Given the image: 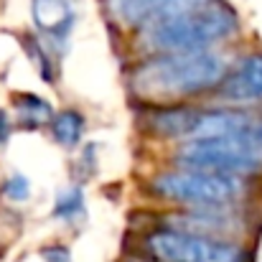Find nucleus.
I'll list each match as a JSON object with an SVG mask.
<instances>
[{"instance_id": "nucleus-14", "label": "nucleus", "mask_w": 262, "mask_h": 262, "mask_svg": "<svg viewBox=\"0 0 262 262\" xmlns=\"http://www.w3.org/2000/svg\"><path fill=\"white\" fill-rule=\"evenodd\" d=\"M23 43H26V51H28L31 61L36 64V69H38L41 79H43V82H54V64H51L49 51L43 49V43H41L38 38H33V36H28Z\"/></svg>"}, {"instance_id": "nucleus-11", "label": "nucleus", "mask_w": 262, "mask_h": 262, "mask_svg": "<svg viewBox=\"0 0 262 262\" xmlns=\"http://www.w3.org/2000/svg\"><path fill=\"white\" fill-rule=\"evenodd\" d=\"M15 117L23 127H41L54 120L51 104L38 94H18L15 97Z\"/></svg>"}, {"instance_id": "nucleus-18", "label": "nucleus", "mask_w": 262, "mask_h": 262, "mask_svg": "<svg viewBox=\"0 0 262 262\" xmlns=\"http://www.w3.org/2000/svg\"><path fill=\"white\" fill-rule=\"evenodd\" d=\"M125 262H158V260H153V257H150V260H125Z\"/></svg>"}, {"instance_id": "nucleus-5", "label": "nucleus", "mask_w": 262, "mask_h": 262, "mask_svg": "<svg viewBox=\"0 0 262 262\" xmlns=\"http://www.w3.org/2000/svg\"><path fill=\"white\" fill-rule=\"evenodd\" d=\"M150 191L158 199H166L178 206H216L237 204L247 191V181L245 176L178 166L176 171H163L156 176L150 181Z\"/></svg>"}, {"instance_id": "nucleus-1", "label": "nucleus", "mask_w": 262, "mask_h": 262, "mask_svg": "<svg viewBox=\"0 0 262 262\" xmlns=\"http://www.w3.org/2000/svg\"><path fill=\"white\" fill-rule=\"evenodd\" d=\"M227 59L211 49L148 54L130 69L127 87L135 99L150 107L183 104L206 92H216L227 77Z\"/></svg>"}, {"instance_id": "nucleus-13", "label": "nucleus", "mask_w": 262, "mask_h": 262, "mask_svg": "<svg viewBox=\"0 0 262 262\" xmlns=\"http://www.w3.org/2000/svg\"><path fill=\"white\" fill-rule=\"evenodd\" d=\"M54 216H56L59 222H67V224H77V222H82V219L87 216L84 191H82L79 186L59 191L56 204H54Z\"/></svg>"}, {"instance_id": "nucleus-9", "label": "nucleus", "mask_w": 262, "mask_h": 262, "mask_svg": "<svg viewBox=\"0 0 262 262\" xmlns=\"http://www.w3.org/2000/svg\"><path fill=\"white\" fill-rule=\"evenodd\" d=\"M33 20L38 26V31L49 38V41H67L72 28H74V20H77V13H74V5L69 0H33Z\"/></svg>"}, {"instance_id": "nucleus-17", "label": "nucleus", "mask_w": 262, "mask_h": 262, "mask_svg": "<svg viewBox=\"0 0 262 262\" xmlns=\"http://www.w3.org/2000/svg\"><path fill=\"white\" fill-rule=\"evenodd\" d=\"M8 138H10V117L5 110H0V148L8 143Z\"/></svg>"}, {"instance_id": "nucleus-15", "label": "nucleus", "mask_w": 262, "mask_h": 262, "mask_svg": "<svg viewBox=\"0 0 262 262\" xmlns=\"http://www.w3.org/2000/svg\"><path fill=\"white\" fill-rule=\"evenodd\" d=\"M3 196L13 204H23L31 199V181L26 178L23 173H13L5 178L3 183Z\"/></svg>"}, {"instance_id": "nucleus-3", "label": "nucleus", "mask_w": 262, "mask_h": 262, "mask_svg": "<svg viewBox=\"0 0 262 262\" xmlns=\"http://www.w3.org/2000/svg\"><path fill=\"white\" fill-rule=\"evenodd\" d=\"M176 166L229 176H255L262 171V115L247 127L211 138L191 140L176 150Z\"/></svg>"}, {"instance_id": "nucleus-2", "label": "nucleus", "mask_w": 262, "mask_h": 262, "mask_svg": "<svg viewBox=\"0 0 262 262\" xmlns=\"http://www.w3.org/2000/svg\"><path fill=\"white\" fill-rule=\"evenodd\" d=\"M237 28L239 18L227 0H163L138 41L148 54L199 51L232 38Z\"/></svg>"}, {"instance_id": "nucleus-6", "label": "nucleus", "mask_w": 262, "mask_h": 262, "mask_svg": "<svg viewBox=\"0 0 262 262\" xmlns=\"http://www.w3.org/2000/svg\"><path fill=\"white\" fill-rule=\"evenodd\" d=\"M145 250L158 262H245L247 252L232 239H216L173 227L156 229L145 237Z\"/></svg>"}, {"instance_id": "nucleus-10", "label": "nucleus", "mask_w": 262, "mask_h": 262, "mask_svg": "<svg viewBox=\"0 0 262 262\" xmlns=\"http://www.w3.org/2000/svg\"><path fill=\"white\" fill-rule=\"evenodd\" d=\"M161 5H163V0H107L110 15L120 26L138 28V31L156 15V10Z\"/></svg>"}, {"instance_id": "nucleus-8", "label": "nucleus", "mask_w": 262, "mask_h": 262, "mask_svg": "<svg viewBox=\"0 0 262 262\" xmlns=\"http://www.w3.org/2000/svg\"><path fill=\"white\" fill-rule=\"evenodd\" d=\"M224 104L252 107L262 104V54L242 56L214 92Z\"/></svg>"}, {"instance_id": "nucleus-12", "label": "nucleus", "mask_w": 262, "mask_h": 262, "mask_svg": "<svg viewBox=\"0 0 262 262\" xmlns=\"http://www.w3.org/2000/svg\"><path fill=\"white\" fill-rule=\"evenodd\" d=\"M84 127H87V120L77 110H64V112L54 115V120H51L54 140L64 148H74L77 143H82Z\"/></svg>"}, {"instance_id": "nucleus-7", "label": "nucleus", "mask_w": 262, "mask_h": 262, "mask_svg": "<svg viewBox=\"0 0 262 262\" xmlns=\"http://www.w3.org/2000/svg\"><path fill=\"white\" fill-rule=\"evenodd\" d=\"M166 227L216 237V239H229L245 232V211L237 204L186 206V211H176L166 216Z\"/></svg>"}, {"instance_id": "nucleus-4", "label": "nucleus", "mask_w": 262, "mask_h": 262, "mask_svg": "<svg viewBox=\"0 0 262 262\" xmlns=\"http://www.w3.org/2000/svg\"><path fill=\"white\" fill-rule=\"evenodd\" d=\"M260 117V112L250 110H199L186 104H168V107H153V112L145 117V130L153 138L163 140H211L222 135H232L247 125H252Z\"/></svg>"}, {"instance_id": "nucleus-16", "label": "nucleus", "mask_w": 262, "mask_h": 262, "mask_svg": "<svg viewBox=\"0 0 262 262\" xmlns=\"http://www.w3.org/2000/svg\"><path fill=\"white\" fill-rule=\"evenodd\" d=\"M41 255H43L46 262H72L69 260V250L61 247V245H51V247H46Z\"/></svg>"}]
</instances>
